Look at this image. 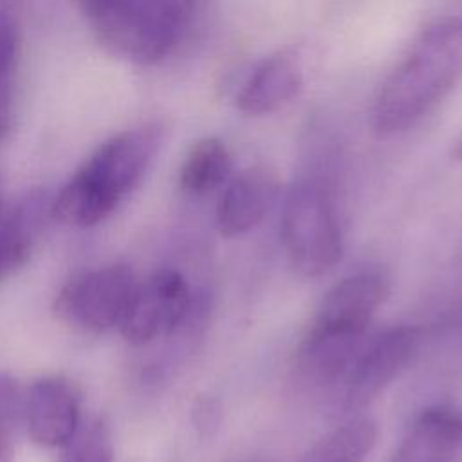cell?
Here are the masks:
<instances>
[{
  "instance_id": "1",
  "label": "cell",
  "mask_w": 462,
  "mask_h": 462,
  "mask_svg": "<svg viewBox=\"0 0 462 462\" xmlns=\"http://www.w3.org/2000/svg\"><path fill=\"white\" fill-rule=\"evenodd\" d=\"M162 135V125L146 123L106 139L51 202V217L76 227L103 222L141 182Z\"/></svg>"
},
{
  "instance_id": "2",
  "label": "cell",
  "mask_w": 462,
  "mask_h": 462,
  "mask_svg": "<svg viewBox=\"0 0 462 462\" xmlns=\"http://www.w3.org/2000/svg\"><path fill=\"white\" fill-rule=\"evenodd\" d=\"M462 78V16L428 25L395 72L386 79L374 108L381 135L408 130L422 119Z\"/></svg>"
},
{
  "instance_id": "3",
  "label": "cell",
  "mask_w": 462,
  "mask_h": 462,
  "mask_svg": "<svg viewBox=\"0 0 462 462\" xmlns=\"http://www.w3.org/2000/svg\"><path fill=\"white\" fill-rule=\"evenodd\" d=\"M97 42L112 54L150 65L180 42L195 0H76Z\"/></svg>"
},
{
  "instance_id": "4",
  "label": "cell",
  "mask_w": 462,
  "mask_h": 462,
  "mask_svg": "<svg viewBox=\"0 0 462 462\" xmlns=\"http://www.w3.org/2000/svg\"><path fill=\"white\" fill-rule=\"evenodd\" d=\"M280 231L291 265L305 278H318L341 260L337 213L328 186L318 177H305L291 186Z\"/></svg>"
},
{
  "instance_id": "5",
  "label": "cell",
  "mask_w": 462,
  "mask_h": 462,
  "mask_svg": "<svg viewBox=\"0 0 462 462\" xmlns=\"http://www.w3.org/2000/svg\"><path fill=\"white\" fill-rule=\"evenodd\" d=\"M135 285V274L125 263L85 271L58 292L56 316L76 330L105 332L121 323Z\"/></svg>"
},
{
  "instance_id": "6",
  "label": "cell",
  "mask_w": 462,
  "mask_h": 462,
  "mask_svg": "<svg viewBox=\"0 0 462 462\" xmlns=\"http://www.w3.org/2000/svg\"><path fill=\"white\" fill-rule=\"evenodd\" d=\"M191 291L175 269H159L137 282L128 309L119 323L130 345H146L180 328L191 312Z\"/></svg>"
},
{
  "instance_id": "7",
  "label": "cell",
  "mask_w": 462,
  "mask_h": 462,
  "mask_svg": "<svg viewBox=\"0 0 462 462\" xmlns=\"http://www.w3.org/2000/svg\"><path fill=\"white\" fill-rule=\"evenodd\" d=\"M388 296V280L377 271H361L337 282L321 300L307 336L327 341H363L368 323Z\"/></svg>"
},
{
  "instance_id": "8",
  "label": "cell",
  "mask_w": 462,
  "mask_h": 462,
  "mask_svg": "<svg viewBox=\"0 0 462 462\" xmlns=\"http://www.w3.org/2000/svg\"><path fill=\"white\" fill-rule=\"evenodd\" d=\"M420 345V328L401 325L375 337L357 354L345 374L343 410L357 411L374 401L413 359Z\"/></svg>"
},
{
  "instance_id": "9",
  "label": "cell",
  "mask_w": 462,
  "mask_h": 462,
  "mask_svg": "<svg viewBox=\"0 0 462 462\" xmlns=\"http://www.w3.org/2000/svg\"><path fill=\"white\" fill-rule=\"evenodd\" d=\"M25 424L31 439L43 448H65L79 430V392L63 375L32 383L25 401Z\"/></svg>"
},
{
  "instance_id": "10",
  "label": "cell",
  "mask_w": 462,
  "mask_h": 462,
  "mask_svg": "<svg viewBox=\"0 0 462 462\" xmlns=\"http://www.w3.org/2000/svg\"><path fill=\"white\" fill-rule=\"evenodd\" d=\"M280 191L278 173L267 164L242 170L226 186L218 208L217 224L224 236H240L256 227L273 208Z\"/></svg>"
},
{
  "instance_id": "11",
  "label": "cell",
  "mask_w": 462,
  "mask_h": 462,
  "mask_svg": "<svg viewBox=\"0 0 462 462\" xmlns=\"http://www.w3.org/2000/svg\"><path fill=\"white\" fill-rule=\"evenodd\" d=\"M462 453V408H424L402 437L392 462H453Z\"/></svg>"
},
{
  "instance_id": "12",
  "label": "cell",
  "mask_w": 462,
  "mask_h": 462,
  "mask_svg": "<svg viewBox=\"0 0 462 462\" xmlns=\"http://www.w3.org/2000/svg\"><path fill=\"white\" fill-rule=\"evenodd\" d=\"M303 74L298 60L289 52L265 58L247 78L236 96V108L247 116L276 112L301 90Z\"/></svg>"
},
{
  "instance_id": "13",
  "label": "cell",
  "mask_w": 462,
  "mask_h": 462,
  "mask_svg": "<svg viewBox=\"0 0 462 462\" xmlns=\"http://www.w3.org/2000/svg\"><path fill=\"white\" fill-rule=\"evenodd\" d=\"M51 202L42 193H31L0 215V283L16 274L32 256Z\"/></svg>"
},
{
  "instance_id": "14",
  "label": "cell",
  "mask_w": 462,
  "mask_h": 462,
  "mask_svg": "<svg viewBox=\"0 0 462 462\" xmlns=\"http://www.w3.org/2000/svg\"><path fill=\"white\" fill-rule=\"evenodd\" d=\"M231 171V157L226 144L218 137H204L197 141L179 173V184L188 195H206L229 177Z\"/></svg>"
},
{
  "instance_id": "15",
  "label": "cell",
  "mask_w": 462,
  "mask_h": 462,
  "mask_svg": "<svg viewBox=\"0 0 462 462\" xmlns=\"http://www.w3.org/2000/svg\"><path fill=\"white\" fill-rule=\"evenodd\" d=\"M377 442V424L354 417L318 440L300 462H363Z\"/></svg>"
},
{
  "instance_id": "16",
  "label": "cell",
  "mask_w": 462,
  "mask_h": 462,
  "mask_svg": "<svg viewBox=\"0 0 462 462\" xmlns=\"http://www.w3.org/2000/svg\"><path fill=\"white\" fill-rule=\"evenodd\" d=\"M18 54V29L7 7H0V139L11 130L13 81Z\"/></svg>"
},
{
  "instance_id": "17",
  "label": "cell",
  "mask_w": 462,
  "mask_h": 462,
  "mask_svg": "<svg viewBox=\"0 0 462 462\" xmlns=\"http://www.w3.org/2000/svg\"><path fill=\"white\" fill-rule=\"evenodd\" d=\"M60 462H114V444L108 426L97 419L78 430L65 446Z\"/></svg>"
},
{
  "instance_id": "18",
  "label": "cell",
  "mask_w": 462,
  "mask_h": 462,
  "mask_svg": "<svg viewBox=\"0 0 462 462\" xmlns=\"http://www.w3.org/2000/svg\"><path fill=\"white\" fill-rule=\"evenodd\" d=\"M20 399L13 377L0 375V462H14V430Z\"/></svg>"
},
{
  "instance_id": "19",
  "label": "cell",
  "mask_w": 462,
  "mask_h": 462,
  "mask_svg": "<svg viewBox=\"0 0 462 462\" xmlns=\"http://www.w3.org/2000/svg\"><path fill=\"white\" fill-rule=\"evenodd\" d=\"M451 155H453V159H455V161H460V162H462V139L453 146Z\"/></svg>"
}]
</instances>
